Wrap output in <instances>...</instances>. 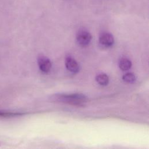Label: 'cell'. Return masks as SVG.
Instances as JSON below:
<instances>
[{
  "instance_id": "5b68a950",
  "label": "cell",
  "mask_w": 149,
  "mask_h": 149,
  "mask_svg": "<svg viewBox=\"0 0 149 149\" xmlns=\"http://www.w3.org/2000/svg\"><path fill=\"white\" fill-rule=\"evenodd\" d=\"M65 66L66 69L70 72L73 73H77L80 69L79 65L70 56H68L65 59Z\"/></svg>"
},
{
  "instance_id": "7a4b0ae2",
  "label": "cell",
  "mask_w": 149,
  "mask_h": 149,
  "mask_svg": "<svg viewBox=\"0 0 149 149\" xmlns=\"http://www.w3.org/2000/svg\"><path fill=\"white\" fill-rule=\"evenodd\" d=\"M92 36L87 30H80L76 35V40L78 44L83 47L88 45L91 40Z\"/></svg>"
},
{
  "instance_id": "6da1fadb",
  "label": "cell",
  "mask_w": 149,
  "mask_h": 149,
  "mask_svg": "<svg viewBox=\"0 0 149 149\" xmlns=\"http://www.w3.org/2000/svg\"><path fill=\"white\" fill-rule=\"evenodd\" d=\"M51 99L54 101L62 102L75 106H82L87 101V98L86 95L78 93L70 94H55L52 95Z\"/></svg>"
},
{
  "instance_id": "277c9868",
  "label": "cell",
  "mask_w": 149,
  "mask_h": 149,
  "mask_svg": "<svg viewBox=\"0 0 149 149\" xmlns=\"http://www.w3.org/2000/svg\"><path fill=\"white\" fill-rule=\"evenodd\" d=\"M100 44L106 48L112 47L114 44V38L109 33H102L99 37Z\"/></svg>"
},
{
  "instance_id": "52a82bcc",
  "label": "cell",
  "mask_w": 149,
  "mask_h": 149,
  "mask_svg": "<svg viewBox=\"0 0 149 149\" xmlns=\"http://www.w3.org/2000/svg\"><path fill=\"white\" fill-rule=\"evenodd\" d=\"M95 80L101 86H107L109 83V77L105 73H100L96 76Z\"/></svg>"
},
{
  "instance_id": "ba28073f",
  "label": "cell",
  "mask_w": 149,
  "mask_h": 149,
  "mask_svg": "<svg viewBox=\"0 0 149 149\" xmlns=\"http://www.w3.org/2000/svg\"><path fill=\"white\" fill-rule=\"evenodd\" d=\"M122 79L126 83H132L136 81V77L134 73L129 72L123 74V76H122Z\"/></svg>"
},
{
  "instance_id": "8992f818",
  "label": "cell",
  "mask_w": 149,
  "mask_h": 149,
  "mask_svg": "<svg viewBox=\"0 0 149 149\" xmlns=\"http://www.w3.org/2000/svg\"><path fill=\"white\" fill-rule=\"evenodd\" d=\"M132 62L129 59L125 58L120 59L119 62V68L123 71L129 70L132 67Z\"/></svg>"
},
{
  "instance_id": "3957f363",
  "label": "cell",
  "mask_w": 149,
  "mask_h": 149,
  "mask_svg": "<svg viewBox=\"0 0 149 149\" xmlns=\"http://www.w3.org/2000/svg\"><path fill=\"white\" fill-rule=\"evenodd\" d=\"M38 65L40 70L43 73L49 72L52 68V63L51 61L47 57L41 56L38 58Z\"/></svg>"
},
{
  "instance_id": "9c48e42d",
  "label": "cell",
  "mask_w": 149,
  "mask_h": 149,
  "mask_svg": "<svg viewBox=\"0 0 149 149\" xmlns=\"http://www.w3.org/2000/svg\"><path fill=\"white\" fill-rule=\"evenodd\" d=\"M24 115L23 113L20 112H10V111H0V116L5 117V118H10L15 117L17 116H20Z\"/></svg>"
}]
</instances>
